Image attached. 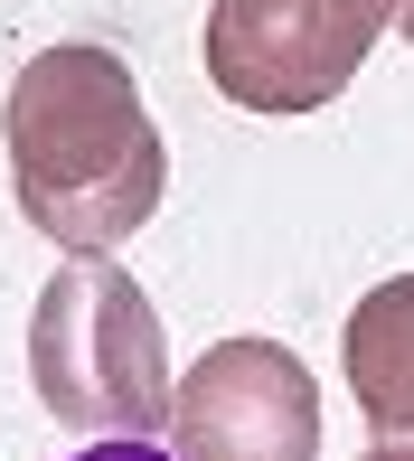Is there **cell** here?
Segmentation results:
<instances>
[{
    "label": "cell",
    "instance_id": "cell-5",
    "mask_svg": "<svg viewBox=\"0 0 414 461\" xmlns=\"http://www.w3.org/2000/svg\"><path fill=\"white\" fill-rule=\"evenodd\" d=\"M339 367H348V395H358L367 433L377 443H414V274H386L348 311Z\"/></svg>",
    "mask_w": 414,
    "mask_h": 461
},
{
    "label": "cell",
    "instance_id": "cell-4",
    "mask_svg": "<svg viewBox=\"0 0 414 461\" xmlns=\"http://www.w3.org/2000/svg\"><path fill=\"white\" fill-rule=\"evenodd\" d=\"M179 461H320V386L283 339H217L170 386Z\"/></svg>",
    "mask_w": 414,
    "mask_h": 461
},
{
    "label": "cell",
    "instance_id": "cell-1",
    "mask_svg": "<svg viewBox=\"0 0 414 461\" xmlns=\"http://www.w3.org/2000/svg\"><path fill=\"white\" fill-rule=\"evenodd\" d=\"M0 141H10L19 217L38 236L76 245V255L141 236L160 188H170V151H160L151 104H141L132 67L94 38L38 48L19 67L10 104H0Z\"/></svg>",
    "mask_w": 414,
    "mask_h": 461
},
{
    "label": "cell",
    "instance_id": "cell-3",
    "mask_svg": "<svg viewBox=\"0 0 414 461\" xmlns=\"http://www.w3.org/2000/svg\"><path fill=\"white\" fill-rule=\"evenodd\" d=\"M396 29V0H217L207 10V86L245 113H320L348 95L367 48Z\"/></svg>",
    "mask_w": 414,
    "mask_h": 461
},
{
    "label": "cell",
    "instance_id": "cell-7",
    "mask_svg": "<svg viewBox=\"0 0 414 461\" xmlns=\"http://www.w3.org/2000/svg\"><path fill=\"white\" fill-rule=\"evenodd\" d=\"M358 461H414V443H377V452H358Z\"/></svg>",
    "mask_w": 414,
    "mask_h": 461
},
{
    "label": "cell",
    "instance_id": "cell-8",
    "mask_svg": "<svg viewBox=\"0 0 414 461\" xmlns=\"http://www.w3.org/2000/svg\"><path fill=\"white\" fill-rule=\"evenodd\" d=\"M396 29H405V48H414V0H396Z\"/></svg>",
    "mask_w": 414,
    "mask_h": 461
},
{
    "label": "cell",
    "instance_id": "cell-6",
    "mask_svg": "<svg viewBox=\"0 0 414 461\" xmlns=\"http://www.w3.org/2000/svg\"><path fill=\"white\" fill-rule=\"evenodd\" d=\"M76 461H179V452H160L151 433H104L94 452H76Z\"/></svg>",
    "mask_w": 414,
    "mask_h": 461
},
{
    "label": "cell",
    "instance_id": "cell-2",
    "mask_svg": "<svg viewBox=\"0 0 414 461\" xmlns=\"http://www.w3.org/2000/svg\"><path fill=\"white\" fill-rule=\"evenodd\" d=\"M29 386L67 433H170V339L113 255H67L29 311Z\"/></svg>",
    "mask_w": 414,
    "mask_h": 461
}]
</instances>
